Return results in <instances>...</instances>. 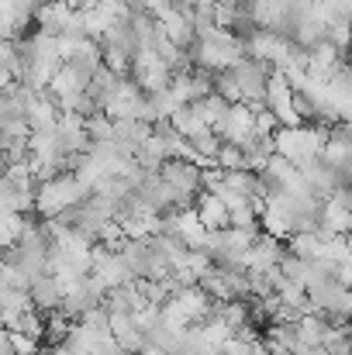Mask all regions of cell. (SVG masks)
I'll return each mask as SVG.
<instances>
[{
    "label": "cell",
    "instance_id": "2e32d148",
    "mask_svg": "<svg viewBox=\"0 0 352 355\" xmlns=\"http://www.w3.org/2000/svg\"><path fill=\"white\" fill-rule=\"evenodd\" d=\"M215 166H218L221 173H228V169H245V155H242V148H238V145L221 141V145H218V152H215Z\"/></svg>",
    "mask_w": 352,
    "mask_h": 355
},
{
    "label": "cell",
    "instance_id": "7a4b0ae2",
    "mask_svg": "<svg viewBox=\"0 0 352 355\" xmlns=\"http://www.w3.org/2000/svg\"><path fill=\"white\" fill-rule=\"evenodd\" d=\"M269 138H273V152L276 155L290 159L294 166H304L308 159H318L321 155V145L328 138V124H321V121H315V124L301 121V124H290V128H276Z\"/></svg>",
    "mask_w": 352,
    "mask_h": 355
},
{
    "label": "cell",
    "instance_id": "e0dca14e",
    "mask_svg": "<svg viewBox=\"0 0 352 355\" xmlns=\"http://www.w3.org/2000/svg\"><path fill=\"white\" fill-rule=\"evenodd\" d=\"M111 124H115V121L108 118L104 111H94V114L83 118V131H87L90 141H101V138H111Z\"/></svg>",
    "mask_w": 352,
    "mask_h": 355
},
{
    "label": "cell",
    "instance_id": "3957f363",
    "mask_svg": "<svg viewBox=\"0 0 352 355\" xmlns=\"http://www.w3.org/2000/svg\"><path fill=\"white\" fill-rule=\"evenodd\" d=\"M87 193H90V187H87L76 173L62 169V173H56L52 180L35 183V211H38V218H56L59 211L80 204Z\"/></svg>",
    "mask_w": 352,
    "mask_h": 355
},
{
    "label": "cell",
    "instance_id": "d6986e66",
    "mask_svg": "<svg viewBox=\"0 0 352 355\" xmlns=\"http://www.w3.org/2000/svg\"><path fill=\"white\" fill-rule=\"evenodd\" d=\"M215 94H218L221 101H228V104H238V101H242V94H238V83L232 80V73H228V69L215 73Z\"/></svg>",
    "mask_w": 352,
    "mask_h": 355
},
{
    "label": "cell",
    "instance_id": "ffe728a7",
    "mask_svg": "<svg viewBox=\"0 0 352 355\" xmlns=\"http://www.w3.org/2000/svg\"><path fill=\"white\" fill-rule=\"evenodd\" d=\"M10 349H14V355H38L42 352V342L24 335V331H10Z\"/></svg>",
    "mask_w": 352,
    "mask_h": 355
},
{
    "label": "cell",
    "instance_id": "44dd1931",
    "mask_svg": "<svg viewBox=\"0 0 352 355\" xmlns=\"http://www.w3.org/2000/svg\"><path fill=\"white\" fill-rule=\"evenodd\" d=\"M0 355H14V349H10V331H7V328H0Z\"/></svg>",
    "mask_w": 352,
    "mask_h": 355
},
{
    "label": "cell",
    "instance_id": "4fadbf2b",
    "mask_svg": "<svg viewBox=\"0 0 352 355\" xmlns=\"http://www.w3.org/2000/svg\"><path fill=\"white\" fill-rule=\"evenodd\" d=\"M169 124L183 135V138H194L197 131H204V128H211L208 121H204V114L197 111V104L190 101V104H180L173 114H169Z\"/></svg>",
    "mask_w": 352,
    "mask_h": 355
},
{
    "label": "cell",
    "instance_id": "8fae6325",
    "mask_svg": "<svg viewBox=\"0 0 352 355\" xmlns=\"http://www.w3.org/2000/svg\"><path fill=\"white\" fill-rule=\"evenodd\" d=\"M194 214L204 228H228V207L215 197V193H197L194 197Z\"/></svg>",
    "mask_w": 352,
    "mask_h": 355
},
{
    "label": "cell",
    "instance_id": "30bf717a",
    "mask_svg": "<svg viewBox=\"0 0 352 355\" xmlns=\"http://www.w3.org/2000/svg\"><path fill=\"white\" fill-rule=\"evenodd\" d=\"M56 118H59V107H56V101H52L45 90L35 94L31 104L24 107V124H28V131H49V128H56Z\"/></svg>",
    "mask_w": 352,
    "mask_h": 355
},
{
    "label": "cell",
    "instance_id": "277c9868",
    "mask_svg": "<svg viewBox=\"0 0 352 355\" xmlns=\"http://www.w3.org/2000/svg\"><path fill=\"white\" fill-rule=\"evenodd\" d=\"M228 73H232V80L238 83V94H242V101H245L252 111L266 107V104H262V94H266V76H269V66H266V62L242 55V59L235 62Z\"/></svg>",
    "mask_w": 352,
    "mask_h": 355
},
{
    "label": "cell",
    "instance_id": "5bb4252c",
    "mask_svg": "<svg viewBox=\"0 0 352 355\" xmlns=\"http://www.w3.org/2000/svg\"><path fill=\"white\" fill-rule=\"evenodd\" d=\"M328 324H332V321H328V318H321V314H301L294 328H297V338H301L308 349H315V345H321V342H325Z\"/></svg>",
    "mask_w": 352,
    "mask_h": 355
},
{
    "label": "cell",
    "instance_id": "9c48e42d",
    "mask_svg": "<svg viewBox=\"0 0 352 355\" xmlns=\"http://www.w3.org/2000/svg\"><path fill=\"white\" fill-rule=\"evenodd\" d=\"M76 7L73 3H66V0H49V3H38L35 7V28L38 31H49V35H59L62 28H66V21H69V14H73Z\"/></svg>",
    "mask_w": 352,
    "mask_h": 355
},
{
    "label": "cell",
    "instance_id": "ba28073f",
    "mask_svg": "<svg viewBox=\"0 0 352 355\" xmlns=\"http://www.w3.org/2000/svg\"><path fill=\"white\" fill-rule=\"evenodd\" d=\"M28 297H31V307L38 311V314H49V311H56L59 307V300H62V286L56 283V276H35L31 283H28Z\"/></svg>",
    "mask_w": 352,
    "mask_h": 355
},
{
    "label": "cell",
    "instance_id": "6da1fadb",
    "mask_svg": "<svg viewBox=\"0 0 352 355\" xmlns=\"http://www.w3.org/2000/svg\"><path fill=\"white\" fill-rule=\"evenodd\" d=\"M242 55H245L242 38H238V35H232L228 28H211L204 38H194V45L187 49L190 66H194V69H208V73L232 69Z\"/></svg>",
    "mask_w": 352,
    "mask_h": 355
},
{
    "label": "cell",
    "instance_id": "52a82bcc",
    "mask_svg": "<svg viewBox=\"0 0 352 355\" xmlns=\"http://www.w3.org/2000/svg\"><path fill=\"white\" fill-rule=\"evenodd\" d=\"M56 141H59V152L62 155H73V152H83L87 148V131H83V114H73V111H59L56 118Z\"/></svg>",
    "mask_w": 352,
    "mask_h": 355
},
{
    "label": "cell",
    "instance_id": "9a60e30c",
    "mask_svg": "<svg viewBox=\"0 0 352 355\" xmlns=\"http://www.w3.org/2000/svg\"><path fill=\"white\" fill-rule=\"evenodd\" d=\"M28 225V214H17V211H0V248L14 245L21 232Z\"/></svg>",
    "mask_w": 352,
    "mask_h": 355
},
{
    "label": "cell",
    "instance_id": "ac0fdd59",
    "mask_svg": "<svg viewBox=\"0 0 352 355\" xmlns=\"http://www.w3.org/2000/svg\"><path fill=\"white\" fill-rule=\"evenodd\" d=\"M194 104H197V111L204 114V121H208V124H215V121H218V118H221V114H225V107H228V101H221V97H218L215 90H211L208 97H201V101H194Z\"/></svg>",
    "mask_w": 352,
    "mask_h": 355
},
{
    "label": "cell",
    "instance_id": "8992f818",
    "mask_svg": "<svg viewBox=\"0 0 352 355\" xmlns=\"http://www.w3.org/2000/svg\"><path fill=\"white\" fill-rule=\"evenodd\" d=\"M252 121H255V111H252L245 101H238V104H228V107H225V114L211 124V131H215L221 141L242 145V141L252 135Z\"/></svg>",
    "mask_w": 352,
    "mask_h": 355
},
{
    "label": "cell",
    "instance_id": "5b68a950",
    "mask_svg": "<svg viewBox=\"0 0 352 355\" xmlns=\"http://www.w3.org/2000/svg\"><path fill=\"white\" fill-rule=\"evenodd\" d=\"M321 162H328L342 180L352 176V131L349 121H335L328 124V138L321 145Z\"/></svg>",
    "mask_w": 352,
    "mask_h": 355
},
{
    "label": "cell",
    "instance_id": "7c38bea8",
    "mask_svg": "<svg viewBox=\"0 0 352 355\" xmlns=\"http://www.w3.org/2000/svg\"><path fill=\"white\" fill-rule=\"evenodd\" d=\"M0 211L31 214V211H35V190H28V187H17L14 180L0 176Z\"/></svg>",
    "mask_w": 352,
    "mask_h": 355
}]
</instances>
